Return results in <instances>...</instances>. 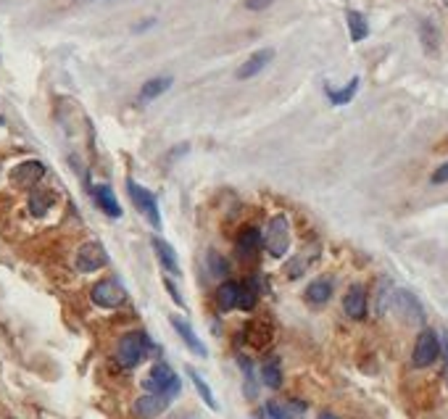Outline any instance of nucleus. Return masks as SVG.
I'll return each mask as SVG.
<instances>
[{
  "label": "nucleus",
  "instance_id": "2f4dec72",
  "mask_svg": "<svg viewBox=\"0 0 448 419\" xmlns=\"http://www.w3.org/2000/svg\"><path fill=\"white\" fill-rule=\"evenodd\" d=\"M164 285H166V290H169V293H172V298L177 300V303H182V298H179V293H177V288H174V282H172V280H166Z\"/></svg>",
  "mask_w": 448,
  "mask_h": 419
},
{
  "label": "nucleus",
  "instance_id": "39448f33",
  "mask_svg": "<svg viewBox=\"0 0 448 419\" xmlns=\"http://www.w3.org/2000/svg\"><path fill=\"white\" fill-rule=\"evenodd\" d=\"M127 192H130L135 208H137V211H140V214L145 216L156 229L161 227V211H158V201H156L154 192L140 188L135 180H127Z\"/></svg>",
  "mask_w": 448,
  "mask_h": 419
},
{
  "label": "nucleus",
  "instance_id": "f257e3e1",
  "mask_svg": "<svg viewBox=\"0 0 448 419\" xmlns=\"http://www.w3.org/2000/svg\"><path fill=\"white\" fill-rule=\"evenodd\" d=\"M142 388H145V393H156V395H166L169 401L179 395V377L174 374V370L169 367V364H154L151 372L145 374V380H142Z\"/></svg>",
  "mask_w": 448,
  "mask_h": 419
},
{
  "label": "nucleus",
  "instance_id": "dca6fc26",
  "mask_svg": "<svg viewBox=\"0 0 448 419\" xmlns=\"http://www.w3.org/2000/svg\"><path fill=\"white\" fill-rule=\"evenodd\" d=\"M237 300H240V282L224 280L222 285L216 288V306L222 312H232V309H237Z\"/></svg>",
  "mask_w": 448,
  "mask_h": 419
},
{
  "label": "nucleus",
  "instance_id": "473e14b6",
  "mask_svg": "<svg viewBox=\"0 0 448 419\" xmlns=\"http://www.w3.org/2000/svg\"><path fill=\"white\" fill-rule=\"evenodd\" d=\"M319 419H338V417H335L332 411H322V414H319Z\"/></svg>",
  "mask_w": 448,
  "mask_h": 419
},
{
  "label": "nucleus",
  "instance_id": "393cba45",
  "mask_svg": "<svg viewBox=\"0 0 448 419\" xmlns=\"http://www.w3.org/2000/svg\"><path fill=\"white\" fill-rule=\"evenodd\" d=\"M256 298H259L256 282H253V280H248V282H243V285H240V300H237V309L251 312V309L256 306Z\"/></svg>",
  "mask_w": 448,
  "mask_h": 419
},
{
  "label": "nucleus",
  "instance_id": "6ab92c4d",
  "mask_svg": "<svg viewBox=\"0 0 448 419\" xmlns=\"http://www.w3.org/2000/svg\"><path fill=\"white\" fill-rule=\"evenodd\" d=\"M304 409L306 406L298 404V401H269V404H267V414H269V419H293L298 417Z\"/></svg>",
  "mask_w": 448,
  "mask_h": 419
},
{
  "label": "nucleus",
  "instance_id": "0eeeda50",
  "mask_svg": "<svg viewBox=\"0 0 448 419\" xmlns=\"http://www.w3.org/2000/svg\"><path fill=\"white\" fill-rule=\"evenodd\" d=\"M74 264H77V269H80L82 275H93V272L103 269L108 264V253L98 240H87V243H82V248L77 251Z\"/></svg>",
  "mask_w": 448,
  "mask_h": 419
},
{
  "label": "nucleus",
  "instance_id": "9d476101",
  "mask_svg": "<svg viewBox=\"0 0 448 419\" xmlns=\"http://www.w3.org/2000/svg\"><path fill=\"white\" fill-rule=\"evenodd\" d=\"M274 59V50L271 48H264V50H256V53H251V59H246L240 63V69H237V79H251V77H256L259 72H264L267 66L271 63Z\"/></svg>",
  "mask_w": 448,
  "mask_h": 419
},
{
  "label": "nucleus",
  "instance_id": "4468645a",
  "mask_svg": "<svg viewBox=\"0 0 448 419\" xmlns=\"http://www.w3.org/2000/svg\"><path fill=\"white\" fill-rule=\"evenodd\" d=\"M93 198H95V204H98V208H100L106 216H111V219H119V216H121V206H119L117 195H114V190H111L108 185H98V188H93Z\"/></svg>",
  "mask_w": 448,
  "mask_h": 419
},
{
  "label": "nucleus",
  "instance_id": "2eb2a0df",
  "mask_svg": "<svg viewBox=\"0 0 448 419\" xmlns=\"http://www.w3.org/2000/svg\"><path fill=\"white\" fill-rule=\"evenodd\" d=\"M259 245H261L259 229H256V227H243V229H240V235H237V240H235V251H237V256H240V259H251L253 253L259 251Z\"/></svg>",
  "mask_w": 448,
  "mask_h": 419
},
{
  "label": "nucleus",
  "instance_id": "f3484780",
  "mask_svg": "<svg viewBox=\"0 0 448 419\" xmlns=\"http://www.w3.org/2000/svg\"><path fill=\"white\" fill-rule=\"evenodd\" d=\"M304 298H306L311 306H324V303L332 298V280L330 277H319V280H314V282L306 288V293H304Z\"/></svg>",
  "mask_w": 448,
  "mask_h": 419
},
{
  "label": "nucleus",
  "instance_id": "7ed1b4c3",
  "mask_svg": "<svg viewBox=\"0 0 448 419\" xmlns=\"http://www.w3.org/2000/svg\"><path fill=\"white\" fill-rule=\"evenodd\" d=\"M148 353V337L145 333H127V335L119 340L117 346V361L124 370H135L142 361V356Z\"/></svg>",
  "mask_w": 448,
  "mask_h": 419
},
{
  "label": "nucleus",
  "instance_id": "cd10ccee",
  "mask_svg": "<svg viewBox=\"0 0 448 419\" xmlns=\"http://www.w3.org/2000/svg\"><path fill=\"white\" fill-rule=\"evenodd\" d=\"M419 35H422V43H425L427 53H435V50H438V32H435V26L430 24V22H422V26H419Z\"/></svg>",
  "mask_w": 448,
  "mask_h": 419
},
{
  "label": "nucleus",
  "instance_id": "20e7f679",
  "mask_svg": "<svg viewBox=\"0 0 448 419\" xmlns=\"http://www.w3.org/2000/svg\"><path fill=\"white\" fill-rule=\"evenodd\" d=\"M90 298L100 309H119V306L127 303V290H124V285L119 282L117 277H108V280L95 282L93 290H90Z\"/></svg>",
  "mask_w": 448,
  "mask_h": 419
},
{
  "label": "nucleus",
  "instance_id": "ddd939ff",
  "mask_svg": "<svg viewBox=\"0 0 448 419\" xmlns=\"http://www.w3.org/2000/svg\"><path fill=\"white\" fill-rule=\"evenodd\" d=\"M343 312H345V317L356 319V322L366 317V290L361 285H351L348 288L345 298H343Z\"/></svg>",
  "mask_w": 448,
  "mask_h": 419
},
{
  "label": "nucleus",
  "instance_id": "1a4fd4ad",
  "mask_svg": "<svg viewBox=\"0 0 448 419\" xmlns=\"http://www.w3.org/2000/svg\"><path fill=\"white\" fill-rule=\"evenodd\" d=\"M45 177V164L43 161H22L19 167L11 172V182L16 188H35L37 182Z\"/></svg>",
  "mask_w": 448,
  "mask_h": 419
},
{
  "label": "nucleus",
  "instance_id": "9b49d317",
  "mask_svg": "<svg viewBox=\"0 0 448 419\" xmlns=\"http://www.w3.org/2000/svg\"><path fill=\"white\" fill-rule=\"evenodd\" d=\"M393 306H396V312L401 314L406 322H422V319H425L419 300L414 298L412 293H406V290H396V296H393Z\"/></svg>",
  "mask_w": 448,
  "mask_h": 419
},
{
  "label": "nucleus",
  "instance_id": "6e6552de",
  "mask_svg": "<svg viewBox=\"0 0 448 419\" xmlns=\"http://www.w3.org/2000/svg\"><path fill=\"white\" fill-rule=\"evenodd\" d=\"M166 409H169V398H166V395L145 393L132 404V414L137 419H156L161 417Z\"/></svg>",
  "mask_w": 448,
  "mask_h": 419
},
{
  "label": "nucleus",
  "instance_id": "bb28decb",
  "mask_svg": "<svg viewBox=\"0 0 448 419\" xmlns=\"http://www.w3.org/2000/svg\"><path fill=\"white\" fill-rule=\"evenodd\" d=\"M188 374H190V380H193V385H195V390L201 393L203 401H206V404H209V406H211V409H216V398H214L211 388H209V385L203 383V377H201V374H198V372H195V370H188Z\"/></svg>",
  "mask_w": 448,
  "mask_h": 419
},
{
  "label": "nucleus",
  "instance_id": "a211bd4d",
  "mask_svg": "<svg viewBox=\"0 0 448 419\" xmlns=\"http://www.w3.org/2000/svg\"><path fill=\"white\" fill-rule=\"evenodd\" d=\"M154 243V251H156V256H158V261H161V266L164 269H169L172 275H179V259H177V251L166 243L164 238H154L151 240Z\"/></svg>",
  "mask_w": 448,
  "mask_h": 419
},
{
  "label": "nucleus",
  "instance_id": "aec40b11",
  "mask_svg": "<svg viewBox=\"0 0 448 419\" xmlns=\"http://www.w3.org/2000/svg\"><path fill=\"white\" fill-rule=\"evenodd\" d=\"M172 82H174L172 77H154V79H148L140 87V103H151L158 96H164L166 90L172 87Z\"/></svg>",
  "mask_w": 448,
  "mask_h": 419
},
{
  "label": "nucleus",
  "instance_id": "c756f323",
  "mask_svg": "<svg viewBox=\"0 0 448 419\" xmlns=\"http://www.w3.org/2000/svg\"><path fill=\"white\" fill-rule=\"evenodd\" d=\"M209 259H211V261H214L211 272H214V275H216V277H222L224 272H227V266H224V259H222V256H219V253H214V251L209 253Z\"/></svg>",
  "mask_w": 448,
  "mask_h": 419
},
{
  "label": "nucleus",
  "instance_id": "5701e85b",
  "mask_svg": "<svg viewBox=\"0 0 448 419\" xmlns=\"http://www.w3.org/2000/svg\"><path fill=\"white\" fill-rule=\"evenodd\" d=\"M356 90H359V77H354V79L345 84L343 90H332L330 84L324 87V93H327V98H330L332 106H345V103H351V100H354V96H356Z\"/></svg>",
  "mask_w": 448,
  "mask_h": 419
},
{
  "label": "nucleus",
  "instance_id": "4be33fe9",
  "mask_svg": "<svg viewBox=\"0 0 448 419\" xmlns=\"http://www.w3.org/2000/svg\"><path fill=\"white\" fill-rule=\"evenodd\" d=\"M53 192L47 190H35L32 195H29V211H32V216H37V219H43V216H47V211L53 208Z\"/></svg>",
  "mask_w": 448,
  "mask_h": 419
},
{
  "label": "nucleus",
  "instance_id": "412c9836",
  "mask_svg": "<svg viewBox=\"0 0 448 419\" xmlns=\"http://www.w3.org/2000/svg\"><path fill=\"white\" fill-rule=\"evenodd\" d=\"M271 335H274V330H271L269 324H264V322L248 324V343L253 348H259V351L269 346Z\"/></svg>",
  "mask_w": 448,
  "mask_h": 419
},
{
  "label": "nucleus",
  "instance_id": "423d86ee",
  "mask_svg": "<svg viewBox=\"0 0 448 419\" xmlns=\"http://www.w3.org/2000/svg\"><path fill=\"white\" fill-rule=\"evenodd\" d=\"M438 356H440V340L433 330H422L417 343H414V351H412V364L417 370H425L430 364H435Z\"/></svg>",
  "mask_w": 448,
  "mask_h": 419
},
{
  "label": "nucleus",
  "instance_id": "a878e982",
  "mask_svg": "<svg viewBox=\"0 0 448 419\" xmlns=\"http://www.w3.org/2000/svg\"><path fill=\"white\" fill-rule=\"evenodd\" d=\"M261 380L267 388H280L283 385V370H280V364L277 361H267L264 367H261Z\"/></svg>",
  "mask_w": 448,
  "mask_h": 419
},
{
  "label": "nucleus",
  "instance_id": "f03ea898",
  "mask_svg": "<svg viewBox=\"0 0 448 419\" xmlns=\"http://www.w3.org/2000/svg\"><path fill=\"white\" fill-rule=\"evenodd\" d=\"M261 243L269 251L271 259H283L285 253H288V248H290V224H288V219L283 214L271 216Z\"/></svg>",
  "mask_w": 448,
  "mask_h": 419
},
{
  "label": "nucleus",
  "instance_id": "7c9ffc66",
  "mask_svg": "<svg viewBox=\"0 0 448 419\" xmlns=\"http://www.w3.org/2000/svg\"><path fill=\"white\" fill-rule=\"evenodd\" d=\"M274 0H246L248 11H267Z\"/></svg>",
  "mask_w": 448,
  "mask_h": 419
},
{
  "label": "nucleus",
  "instance_id": "b1692460",
  "mask_svg": "<svg viewBox=\"0 0 448 419\" xmlns=\"http://www.w3.org/2000/svg\"><path fill=\"white\" fill-rule=\"evenodd\" d=\"M345 22H348V32H351V40H354V43H361V40L369 35V24H366V19L359 11L345 13Z\"/></svg>",
  "mask_w": 448,
  "mask_h": 419
},
{
  "label": "nucleus",
  "instance_id": "f8f14e48",
  "mask_svg": "<svg viewBox=\"0 0 448 419\" xmlns=\"http://www.w3.org/2000/svg\"><path fill=\"white\" fill-rule=\"evenodd\" d=\"M172 327H174V330H177V335L182 337V340H185V346L190 348V351H193V353H195V356H206V353H209V351H206V346H203V340L198 335H195V330H193V324L188 322V319H185V317H177V314H174V317H172Z\"/></svg>",
  "mask_w": 448,
  "mask_h": 419
},
{
  "label": "nucleus",
  "instance_id": "72a5a7b5",
  "mask_svg": "<svg viewBox=\"0 0 448 419\" xmlns=\"http://www.w3.org/2000/svg\"><path fill=\"white\" fill-rule=\"evenodd\" d=\"M446 383H448V346H446Z\"/></svg>",
  "mask_w": 448,
  "mask_h": 419
},
{
  "label": "nucleus",
  "instance_id": "c85d7f7f",
  "mask_svg": "<svg viewBox=\"0 0 448 419\" xmlns=\"http://www.w3.org/2000/svg\"><path fill=\"white\" fill-rule=\"evenodd\" d=\"M430 182H433V185H446L448 182V161L446 164H440V167L430 174Z\"/></svg>",
  "mask_w": 448,
  "mask_h": 419
}]
</instances>
